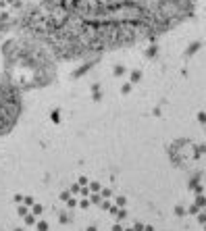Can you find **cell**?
I'll return each mask as SVG.
<instances>
[{
	"label": "cell",
	"instance_id": "obj_23",
	"mask_svg": "<svg viewBox=\"0 0 206 231\" xmlns=\"http://www.w3.org/2000/svg\"><path fill=\"white\" fill-rule=\"evenodd\" d=\"M58 221H60V223H69V217H67V215H60V219H58Z\"/></svg>",
	"mask_w": 206,
	"mask_h": 231
},
{
	"label": "cell",
	"instance_id": "obj_18",
	"mask_svg": "<svg viewBox=\"0 0 206 231\" xmlns=\"http://www.w3.org/2000/svg\"><path fill=\"white\" fill-rule=\"evenodd\" d=\"M198 223H202V225L206 223V212H202V215H198Z\"/></svg>",
	"mask_w": 206,
	"mask_h": 231
},
{
	"label": "cell",
	"instance_id": "obj_22",
	"mask_svg": "<svg viewBox=\"0 0 206 231\" xmlns=\"http://www.w3.org/2000/svg\"><path fill=\"white\" fill-rule=\"evenodd\" d=\"M133 231H144V225H142V223H135V227H133Z\"/></svg>",
	"mask_w": 206,
	"mask_h": 231
},
{
	"label": "cell",
	"instance_id": "obj_19",
	"mask_svg": "<svg viewBox=\"0 0 206 231\" xmlns=\"http://www.w3.org/2000/svg\"><path fill=\"white\" fill-rule=\"evenodd\" d=\"M69 198H71V192H63L60 194V200H69Z\"/></svg>",
	"mask_w": 206,
	"mask_h": 231
},
{
	"label": "cell",
	"instance_id": "obj_7",
	"mask_svg": "<svg viewBox=\"0 0 206 231\" xmlns=\"http://www.w3.org/2000/svg\"><path fill=\"white\" fill-rule=\"evenodd\" d=\"M87 187H90V192H100V189H102V185L98 183V181H92Z\"/></svg>",
	"mask_w": 206,
	"mask_h": 231
},
{
	"label": "cell",
	"instance_id": "obj_28",
	"mask_svg": "<svg viewBox=\"0 0 206 231\" xmlns=\"http://www.w3.org/2000/svg\"><path fill=\"white\" fill-rule=\"evenodd\" d=\"M123 231H133V229H123Z\"/></svg>",
	"mask_w": 206,
	"mask_h": 231
},
{
	"label": "cell",
	"instance_id": "obj_12",
	"mask_svg": "<svg viewBox=\"0 0 206 231\" xmlns=\"http://www.w3.org/2000/svg\"><path fill=\"white\" fill-rule=\"evenodd\" d=\"M117 217H119V221H123L125 217H127V210H125V208H119V212H117Z\"/></svg>",
	"mask_w": 206,
	"mask_h": 231
},
{
	"label": "cell",
	"instance_id": "obj_16",
	"mask_svg": "<svg viewBox=\"0 0 206 231\" xmlns=\"http://www.w3.org/2000/svg\"><path fill=\"white\" fill-rule=\"evenodd\" d=\"M100 206H102L104 210H108V208H110V202H108V200H102V202H100Z\"/></svg>",
	"mask_w": 206,
	"mask_h": 231
},
{
	"label": "cell",
	"instance_id": "obj_27",
	"mask_svg": "<svg viewBox=\"0 0 206 231\" xmlns=\"http://www.w3.org/2000/svg\"><path fill=\"white\" fill-rule=\"evenodd\" d=\"M85 231H98V229H96V227H87Z\"/></svg>",
	"mask_w": 206,
	"mask_h": 231
},
{
	"label": "cell",
	"instance_id": "obj_25",
	"mask_svg": "<svg viewBox=\"0 0 206 231\" xmlns=\"http://www.w3.org/2000/svg\"><path fill=\"white\" fill-rule=\"evenodd\" d=\"M113 231H123V227H121V225H115V227H113Z\"/></svg>",
	"mask_w": 206,
	"mask_h": 231
},
{
	"label": "cell",
	"instance_id": "obj_6",
	"mask_svg": "<svg viewBox=\"0 0 206 231\" xmlns=\"http://www.w3.org/2000/svg\"><path fill=\"white\" fill-rule=\"evenodd\" d=\"M196 206H198V208H204L206 206V198L204 196H198V198H196Z\"/></svg>",
	"mask_w": 206,
	"mask_h": 231
},
{
	"label": "cell",
	"instance_id": "obj_13",
	"mask_svg": "<svg viewBox=\"0 0 206 231\" xmlns=\"http://www.w3.org/2000/svg\"><path fill=\"white\" fill-rule=\"evenodd\" d=\"M67 206H69V208H75V206H77V200H75V198H69V200H67Z\"/></svg>",
	"mask_w": 206,
	"mask_h": 231
},
{
	"label": "cell",
	"instance_id": "obj_30",
	"mask_svg": "<svg viewBox=\"0 0 206 231\" xmlns=\"http://www.w3.org/2000/svg\"><path fill=\"white\" fill-rule=\"evenodd\" d=\"M204 229H206V223H204Z\"/></svg>",
	"mask_w": 206,
	"mask_h": 231
},
{
	"label": "cell",
	"instance_id": "obj_15",
	"mask_svg": "<svg viewBox=\"0 0 206 231\" xmlns=\"http://www.w3.org/2000/svg\"><path fill=\"white\" fill-rule=\"evenodd\" d=\"M79 187H81V185H71V187H69V192H71V194H79Z\"/></svg>",
	"mask_w": 206,
	"mask_h": 231
},
{
	"label": "cell",
	"instance_id": "obj_29",
	"mask_svg": "<svg viewBox=\"0 0 206 231\" xmlns=\"http://www.w3.org/2000/svg\"><path fill=\"white\" fill-rule=\"evenodd\" d=\"M15 231H23V229H15Z\"/></svg>",
	"mask_w": 206,
	"mask_h": 231
},
{
	"label": "cell",
	"instance_id": "obj_3",
	"mask_svg": "<svg viewBox=\"0 0 206 231\" xmlns=\"http://www.w3.org/2000/svg\"><path fill=\"white\" fill-rule=\"evenodd\" d=\"M90 202H92V204H100V202H102V196H100V192H92V198H90Z\"/></svg>",
	"mask_w": 206,
	"mask_h": 231
},
{
	"label": "cell",
	"instance_id": "obj_9",
	"mask_svg": "<svg viewBox=\"0 0 206 231\" xmlns=\"http://www.w3.org/2000/svg\"><path fill=\"white\" fill-rule=\"evenodd\" d=\"M17 212H19V217H25L29 210H27V206H25V204H19V210H17Z\"/></svg>",
	"mask_w": 206,
	"mask_h": 231
},
{
	"label": "cell",
	"instance_id": "obj_26",
	"mask_svg": "<svg viewBox=\"0 0 206 231\" xmlns=\"http://www.w3.org/2000/svg\"><path fill=\"white\" fill-rule=\"evenodd\" d=\"M144 231H154V227H150V225H146V227H144Z\"/></svg>",
	"mask_w": 206,
	"mask_h": 231
},
{
	"label": "cell",
	"instance_id": "obj_11",
	"mask_svg": "<svg viewBox=\"0 0 206 231\" xmlns=\"http://www.w3.org/2000/svg\"><path fill=\"white\" fill-rule=\"evenodd\" d=\"M187 212H190V215H198V212H200V208H198L196 204H192V206L187 208Z\"/></svg>",
	"mask_w": 206,
	"mask_h": 231
},
{
	"label": "cell",
	"instance_id": "obj_1",
	"mask_svg": "<svg viewBox=\"0 0 206 231\" xmlns=\"http://www.w3.org/2000/svg\"><path fill=\"white\" fill-rule=\"evenodd\" d=\"M100 196H102V200H110L115 194H113V189H110V187H102V189H100Z\"/></svg>",
	"mask_w": 206,
	"mask_h": 231
},
{
	"label": "cell",
	"instance_id": "obj_24",
	"mask_svg": "<svg viewBox=\"0 0 206 231\" xmlns=\"http://www.w3.org/2000/svg\"><path fill=\"white\" fill-rule=\"evenodd\" d=\"M77 183H79V185H85V183H87V179H85V177H79V179H77Z\"/></svg>",
	"mask_w": 206,
	"mask_h": 231
},
{
	"label": "cell",
	"instance_id": "obj_8",
	"mask_svg": "<svg viewBox=\"0 0 206 231\" xmlns=\"http://www.w3.org/2000/svg\"><path fill=\"white\" fill-rule=\"evenodd\" d=\"M115 204H117V206H119V208H125V204H127V200H125L123 196H119V198H117V200H115Z\"/></svg>",
	"mask_w": 206,
	"mask_h": 231
},
{
	"label": "cell",
	"instance_id": "obj_17",
	"mask_svg": "<svg viewBox=\"0 0 206 231\" xmlns=\"http://www.w3.org/2000/svg\"><path fill=\"white\" fill-rule=\"evenodd\" d=\"M198 121H200V123H206V113H198Z\"/></svg>",
	"mask_w": 206,
	"mask_h": 231
},
{
	"label": "cell",
	"instance_id": "obj_4",
	"mask_svg": "<svg viewBox=\"0 0 206 231\" xmlns=\"http://www.w3.org/2000/svg\"><path fill=\"white\" fill-rule=\"evenodd\" d=\"M23 219H25V223H27V225H36V215H31V212H27V215H25Z\"/></svg>",
	"mask_w": 206,
	"mask_h": 231
},
{
	"label": "cell",
	"instance_id": "obj_14",
	"mask_svg": "<svg viewBox=\"0 0 206 231\" xmlns=\"http://www.w3.org/2000/svg\"><path fill=\"white\" fill-rule=\"evenodd\" d=\"M90 204H92V202H90L87 198H83V200H79V206H81V208H87Z\"/></svg>",
	"mask_w": 206,
	"mask_h": 231
},
{
	"label": "cell",
	"instance_id": "obj_20",
	"mask_svg": "<svg viewBox=\"0 0 206 231\" xmlns=\"http://www.w3.org/2000/svg\"><path fill=\"white\" fill-rule=\"evenodd\" d=\"M175 212H177L179 217H183V215H185V208H181V206H177V208H175Z\"/></svg>",
	"mask_w": 206,
	"mask_h": 231
},
{
	"label": "cell",
	"instance_id": "obj_10",
	"mask_svg": "<svg viewBox=\"0 0 206 231\" xmlns=\"http://www.w3.org/2000/svg\"><path fill=\"white\" fill-rule=\"evenodd\" d=\"M34 202H36V200H34L31 196H23V204H25V206H31Z\"/></svg>",
	"mask_w": 206,
	"mask_h": 231
},
{
	"label": "cell",
	"instance_id": "obj_5",
	"mask_svg": "<svg viewBox=\"0 0 206 231\" xmlns=\"http://www.w3.org/2000/svg\"><path fill=\"white\" fill-rule=\"evenodd\" d=\"M36 227H38V231H48V223L46 221H36Z\"/></svg>",
	"mask_w": 206,
	"mask_h": 231
},
{
	"label": "cell",
	"instance_id": "obj_21",
	"mask_svg": "<svg viewBox=\"0 0 206 231\" xmlns=\"http://www.w3.org/2000/svg\"><path fill=\"white\" fill-rule=\"evenodd\" d=\"M13 200H15V202H17V204H23V196H19V194H17V196H15V198H13Z\"/></svg>",
	"mask_w": 206,
	"mask_h": 231
},
{
	"label": "cell",
	"instance_id": "obj_2",
	"mask_svg": "<svg viewBox=\"0 0 206 231\" xmlns=\"http://www.w3.org/2000/svg\"><path fill=\"white\" fill-rule=\"evenodd\" d=\"M42 212H44V206L34 202V204H31V215H36V217H38V215H42Z\"/></svg>",
	"mask_w": 206,
	"mask_h": 231
}]
</instances>
